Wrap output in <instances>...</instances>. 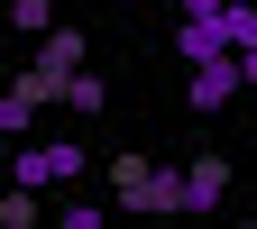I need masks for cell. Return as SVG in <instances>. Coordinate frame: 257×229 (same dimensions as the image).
<instances>
[{"label":"cell","instance_id":"6da1fadb","mask_svg":"<svg viewBox=\"0 0 257 229\" xmlns=\"http://www.w3.org/2000/svg\"><path fill=\"white\" fill-rule=\"evenodd\" d=\"M110 202H119V211H184V165L110 156Z\"/></svg>","mask_w":257,"mask_h":229},{"label":"cell","instance_id":"7a4b0ae2","mask_svg":"<svg viewBox=\"0 0 257 229\" xmlns=\"http://www.w3.org/2000/svg\"><path fill=\"white\" fill-rule=\"evenodd\" d=\"M239 92H248V64H239V55H211V64H184V101H193V110H230Z\"/></svg>","mask_w":257,"mask_h":229},{"label":"cell","instance_id":"3957f363","mask_svg":"<svg viewBox=\"0 0 257 229\" xmlns=\"http://www.w3.org/2000/svg\"><path fill=\"white\" fill-rule=\"evenodd\" d=\"M92 165V156L74 147V138H46V147H19V165H10V183H74Z\"/></svg>","mask_w":257,"mask_h":229},{"label":"cell","instance_id":"277c9868","mask_svg":"<svg viewBox=\"0 0 257 229\" xmlns=\"http://www.w3.org/2000/svg\"><path fill=\"white\" fill-rule=\"evenodd\" d=\"M28 74H37V83L55 92V110H64V83L83 74V37H74V28H46V37H37V64H28Z\"/></svg>","mask_w":257,"mask_h":229},{"label":"cell","instance_id":"5b68a950","mask_svg":"<svg viewBox=\"0 0 257 229\" xmlns=\"http://www.w3.org/2000/svg\"><path fill=\"white\" fill-rule=\"evenodd\" d=\"M175 55H184V64L239 55V46H230V19H193V10H184V19H175Z\"/></svg>","mask_w":257,"mask_h":229},{"label":"cell","instance_id":"8992f818","mask_svg":"<svg viewBox=\"0 0 257 229\" xmlns=\"http://www.w3.org/2000/svg\"><path fill=\"white\" fill-rule=\"evenodd\" d=\"M37 110H55V92H46L37 74H19L10 92H0V138H28V119H37Z\"/></svg>","mask_w":257,"mask_h":229},{"label":"cell","instance_id":"52a82bcc","mask_svg":"<svg viewBox=\"0 0 257 229\" xmlns=\"http://www.w3.org/2000/svg\"><path fill=\"white\" fill-rule=\"evenodd\" d=\"M230 202V165H220V156H193L184 165V211H220Z\"/></svg>","mask_w":257,"mask_h":229},{"label":"cell","instance_id":"ba28073f","mask_svg":"<svg viewBox=\"0 0 257 229\" xmlns=\"http://www.w3.org/2000/svg\"><path fill=\"white\" fill-rule=\"evenodd\" d=\"M0 229H37V183H19V192H0Z\"/></svg>","mask_w":257,"mask_h":229},{"label":"cell","instance_id":"9c48e42d","mask_svg":"<svg viewBox=\"0 0 257 229\" xmlns=\"http://www.w3.org/2000/svg\"><path fill=\"white\" fill-rule=\"evenodd\" d=\"M101 101H110V92H101V74H74V83H64V110H83V119H92Z\"/></svg>","mask_w":257,"mask_h":229},{"label":"cell","instance_id":"30bf717a","mask_svg":"<svg viewBox=\"0 0 257 229\" xmlns=\"http://www.w3.org/2000/svg\"><path fill=\"white\" fill-rule=\"evenodd\" d=\"M10 28H28V37H46V28H55V0H10Z\"/></svg>","mask_w":257,"mask_h":229},{"label":"cell","instance_id":"8fae6325","mask_svg":"<svg viewBox=\"0 0 257 229\" xmlns=\"http://www.w3.org/2000/svg\"><path fill=\"white\" fill-rule=\"evenodd\" d=\"M220 19H230V46H257V10H248V0H230Z\"/></svg>","mask_w":257,"mask_h":229},{"label":"cell","instance_id":"7c38bea8","mask_svg":"<svg viewBox=\"0 0 257 229\" xmlns=\"http://www.w3.org/2000/svg\"><path fill=\"white\" fill-rule=\"evenodd\" d=\"M184 10H193V19H220V10H230V0H184Z\"/></svg>","mask_w":257,"mask_h":229},{"label":"cell","instance_id":"4fadbf2b","mask_svg":"<svg viewBox=\"0 0 257 229\" xmlns=\"http://www.w3.org/2000/svg\"><path fill=\"white\" fill-rule=\"evenodd\" d=\"M239 64H248V92H257V46H239Z\"/></svg>","mask_w":257,"mask_h":229}]
</instances>
